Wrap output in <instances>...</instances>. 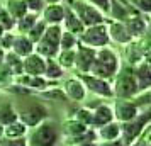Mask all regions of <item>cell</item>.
Listing matches in <instances>:
<instances>
[{
    "label": "cell",
    "instance_id": "21",
    "mask_svg": "<svg viewBox=\"0 0 151 146\" xmlns=\"http://www.w3.org/2000/svg\"><path fill=\"white\" fill-rule=\"evenodd\" d=\"M97 136L100 141H114V139L121 138V122L119 121H112L109 124L102 126L97 129Z\"/></svg>",
    "mask_w": 151,
    "mask_h": 146
},
{
    "label": "cell",
    "instance_id": "48",
    "mask_svg": "<svg viewBox=\"0 0 151 146\" xmlns=\"http://www.w3.org/2000/svg\"><path fill=\"white\" fill-rule=\"evenodd\" d=\"M0 9H2V4H0Z\"/></svg>",
    "mask_w": 151,
    "mask_h": 146
},
{
    "label": "cell",
    "instance_id": "22",
    "mask_svg": "<svg viewBox=\"0 0 151 146\" xmlns=\"http://www.w3.org/2000/svg\"><path fill=\"white\" fill-rule=\"evenodd\" d=\"M4 66L12 73V77H19L24 73V58H21L19 55H15L14 51H7L5 53V61Z\"/></svg>",
    "mask_w": 151,
    "mask_h": 146
},
{
    "label": "cell",
    "instance_id": "32",
    "mask_svg": "<svg viewBox=\"0 0 151 146\" xmlns=\"http://www.w3.org/2000/svg\"><path fill=\"white\" fill-rule=\"evenodd\" d=\"M46 27H48V24H46V22H44V21L41 19V21H37V24H36L34 27L31 29V31H29V32H27L26 36H27L29 39H31V41H32V42L36 44V42H37V41H39V39L42 37V34H44Z\"/></svg>",
    "mask_w": 151,
    "mask_h": 146
},
{
    "label": "cell",
    "instance_id": "12",
    "mask_svg": "<svg viewBox=\"0 0 151 146\" xmlns=\"http://www.w3.org/2000/svg\"><path fill=\"white\" fill-rule=\"evenodd\" d=\"M134 75H136L139 93L151 88V56L143 58L139 63L134 65Z\"/></svg>",
    "mask_w": 151,
    "mask_h": 146
},
{
    "label": "cell",
    "instance_id": "31",
    "mask_svg": "<svg viewBox=\"0 0 151 146\" xmlns=\"http://www.w3.org/2000/svg\"><path fill=\"white\" fill-rule=\"evenodd\" d=\"M15 24H17V21L10 15V12H9L7 9L5 7L0 9V26L5 31H12V29H15Z\"/></svg>",
    "mask_w": 151,
    "mask_h": 146
},
{
    "label": "cell",
    "instance_id": "44",
    "mask_svg": "<svg viewBox=\"0 0 151 146\" xmlns=\"http://www.w3.org/2000/svg\"><path fill=\"white\" fill-rule=\"evenodd\" d=\"M70 146H97V143H76V145H70Z\"/></svg>",
    "mask_w": 151,
    "mask_h": 146
},
{
    "label": "cell",
    "instance_id": "30",
    "mask_svg": "<svg viewBox=\"0 0 151 146\" xmlns=\"http://www.w3.org/2000/svg\"><path fill=\"white\" fill-rule=\"evenodd\" d=\"M15 121H19V114L14 111V107L10 104H5L0 107V124L2 126H9L15 122Z\"/></svg>",
    "mask_w": 151,
    "mask_h": 146
},
{
    "label": "cell",
    "instance_id": "6",
    "mask_svg": "<svg viewBox=\"0 0 151 146\" xmlns=\"http://www.w3.org/2000/svg\"><path fill=\"white\" fill-rule=\"evenodd\" d=\"M70 7L76 12V15L80 17V21L85 27H90V26H97V24H104L107 21L105 19V14L102 10H99L95 5L88 4L87 0H71Z\"/></svg>",
    "mask_w": 151,
    "mask_h": 146
},
{
    "label": "cell",
    "instance_id": "27",
    "mask_svg": "<svg viewBox=\"0 0 151 146\" xmlns=\"http://www.w3.org/2000/svg\"><path fill=\"white\" fill-rule=\"evenodd\" d=\"M27 129L29 127L24 124L22 121H15V122H12V124L5 126L4 136H5V138H26Z\"/></svg>",
    "mask_w": 151,
    "mask_h": 146
},
{
    "label": "cell",
    "instance_id": "34",
    "mask_svg": "<svg viewBox=\"0 0 151 146\" xmlns=\"http://www.w3.org/2000/svg\"><path fill=\"white\" fill-rule=\"evenodd\" d=\"M131 146H151V122L141 131V134L134 139Z\"/></svg>",
    "mask_w": 151,
    "mask_h": 146
},
{
    "label": "cell",
    "instance_id": "18",
    "mask_svg": "<svg viewBox=\"0 0 151 146\" xmlns=\"http://www.w3.org/2000/svg\"><path fill=\"white\" fill-rule=\"evenodd\" d=\"M112 121H116V116H114V109L107 104H99L93 109V122H92V127H102V126L109 124Z\"/></svg>",
    "mask_w": 151,
    "mask_h": 146
},
{
    "label": "cell",
    "instance_id": "7",
    "mask_svg": "<svg viewBox=\"0 0 151 146\" xmlns=\"http://www.w3.org/2000/svg\"><path fill=\"white\" fill-rule=\"evenodd\" d=\"M78 42L80 44H85V46H90L93 49H100L109 46L110 37H109V29H107V24H97V26H90V27H85L80 37H78Z\"/></svg>",
    "mask_w": 151,
    "mask_h": 146
},
{
    "label": "cell",
    "instance_id": "42",
    "mask_svg": "<svg viewBox=\"0 0 151 146\" xmlns=\"http://www.w3.org/2000/svg\"><path fill=\"white\" fill-rule=\"evenodd\" d=\"M97 146H126L124 141L121 138L114 139V141H102V143H97Z\"/></svg>",
    "mask_w": 151,
    "mask_h": 146
},
{
    "label": "cell",
    "instance_id": "26",
    "mask_svg": "<svg viewBox=\"0 0 151 146\" xmlns=\"http://www.w3.org/2000/svg\"><path fill=\"white\" fill-rule=\"evenodd\" d=\"M56 61L61 65L63 68H75L76 63V48L75 49H60V53L56 56Z\"/></svg>",
    "mask_w": 151,
    "mask_h": 146
},
{
    "label": "cell",
    "instance_id": "33",
    "mask_svg": "<svg viewBox=\"0 0 151 146\" xmlns=\"http://www.w3.org/2000/svg\"><path fill=\"white\" fill-rule=\"evenodd\" d=\"M76 46H78V36L71 34V32H68V31H63L60 48L61 49H75Z\"/></svg>",
    "mask_w": 151,
    "mask_h": 146
},
{
    "label": "cell",
    "instance_id": "35",
    "mask_svg": "<svg viewBox=\"0 0 151 146\" xmlns=\"http://www.w3.org/2000/svg\"><path fill=\"white\" fill-rule=\"evenodd\" d=\"M75 119H78L80 122H83L85 126L90 127L92 122H93V111H90L88 107H83V109H80V111H76Z\"/></svg>",
    "mask_w": 151,
    "mask_h": 146
},
{
    "label": "cell",
    "instance_id": "39",
    "mask_svg": "<svg viewBox=\"0 0 151 146\" xmlns=\"http://www.w3.org/2000/svg\"><path fill=\"white\" fill-rule=\"evenodd\" d=\"M24 2H26V5H27L29 12H34V14L42 12V9L46 7V2H44V0H24Z\"/></svg>",
    "mask_w": 151,
    "mask_h": 146
},
{
    "label": "cell",
    "instance_id": "24",
    "mask_svg": "<svg viewBox=\"0 0 151 146\" xmlns=\"http://www.w3.org/2000/svg\"><path fill=\"white\" fill-rule=\"evenodd\" d=\"M63 132L66 134L70 138V141H73L75 138H78L80 134H83V132L88 129V126H85L83 122H80L78 119H75V117H71V119H68V121H65L63 122Z\"/></svg>",
    "mask_w": 151,
    "mask_h": 146
},
{
    "label": "cell",
    "instance_id": "3",
    "mask_svg": "<svg viewBox=\"0 0 151 146\" xmlns=\"http://www.w3.org/2000/svg\"><path fill=\"white\" fill-rule=\"evenodd\" d=\"M61 138V127L53 121H42L41 124L32 127L29 134V146H56Z\"/></svg>",
    "mask_w": 151,
    "mask_h": 146
},
{
    "label": "cell",
    "instance_id": "43",
    "mask_svg": "<svg viewBox=\"0 0 151 146\" xmlns=\"http://www.w3.org/2000/svg\"><path fill=\"white\" fill-rule=\"evenodd\" d=\"M5 53H7V51H4V49L0 48V66L4 65V61H5Z\"/></svg>",
    "mask_w": 151,
    "mask_h": 146
},
{
    "label": "cell",
    "instance_id": "23",
    "mask_svg": "<svg viewBox=\"0 0 151 146\" xmlns=\"http://www.w3.org/2000/svg\"><path fill=\"white\" fill-rule=\"evenodd\" d=\"M109 15H110V21H119V22H124L127 17L132 15V10L129 9V4H121L119 0H110V10H109Z\"/></svg>",
    "mask_w": 151,
    "mask_h": 146
},
{
    "label": "cell",
    "instance_id": "13",
    "mask_svg": "<svg viewBox=\"0 0 151 146\" xmlns=\"http://www.w3.org/2000/svg\"><path fill=\"white\" fill-rule=\"evenodd\" d=\"M63 92H65V95H66L70 100H73V102H82V100H85V95H87V87H85V83H83L78 77H71V78H68V80H65V83H63Z\"/></svg>",
    "mask_w": 151,
    "mask_h": 146
},
{
    "label": "cell",
    "instance_id": "17",
    "mask_svg": "<svg viewBox=\"0 0 151 146\" xmlns=\"http://www.w3.org/2000/svg\"><path fill=\"white\" fill-rule=\"evenodd\" d=\"M63 29H65V31H68V32H71V34L78 36V37H80V34L85 31V26L82 24L80 17L76 15V12H75L71 7H70V5H66V10H65Z\"/></svg>",
    "mask_w": 151,
    "mask_h": 146
},
{
    "label": "cell",
    "instance_id": "47",
    "mask_svg": "<svg viewBox=\"0 0 151 146\" xmlns=\"http://www.w3.org/2000/svg\"><path fill=\"white\" fill-rule=\"evenodd\" d=\"M5 32H7V31H5V29H4L2 26H0V39H2V36L5 34Z\"/></svg>",
    "mask_w": 151,
    "mask_h": 146
},
{
    "label": "cell",
    "instance_id": "41",
    "mask_svg": "<svg viewBox=\"0 0 151 146\" xmlns=\"http://www.w3.org/2000/svg\"><path fill=\"white\" fill-rule=\"evenodd\" d=\"M88 4H92V5H95L99 10H102L104 14H109L110 10V0H87Z\"/></svg>",
    "mask_w": 151,
    "mask_h": 146
},
{
    "label": "cell",
    "instance_id": "15",
    "mask_svg": "<svg viewBox=\"0 0 151 146\" xmlns=\"http://www.w3.org/2000/svg\"><path fill=\"white\" fill-rule=\"evenodd\" d=\"M24 73L32 77H44L46 73V58L37 53H32L24 58Z\"/></svg>",
    "mask_w": 151,
    "mask_h": 146
},
{
    "label": "cell",
    "instance_id": "5",
    "mask_svg": "<svg viewBox=\"0 0 151 146\" xmlns=\"http://www.w3.org/2000/svg\"><path fill=\"white\" fill-rule=\"evenodd\" d=\"M151 122V107H148L146 111L139 112L136 117L129 121V122H122L121 124V139L124 141L126 146H131L134 143V139L141 134L146 126Z\"/></svg>",
    "mask_w": 151,
    "mask_h": 146
},
{
    "label": "cell",
    "instance_id": "28",
    "mask_svg": "<svg viewBox=\"0 0 151 146\" xmlns=\"http://www.w3.org/2000/svg\"><path fill=\"white\" fill-rule=\"evenodd\" d=\"M5 9L10 12V15L14 17L15 21H19L21 17H24V15L29 12V9H27V5H26L24 0H7Z\"/></svg>",
    "mask_w": 151,
    "mask_h": 146
},
{
    "label": "cell",
    "instance_id": "9",
    "mask_svg": "<svg viewBox=\"0 0 151 146\" xmlns=\"http://www.w3.org/2000/svg\"><path fill=\"white\" fill-rule=\"evenodd\" d=\"M19 114V121H22L27 127H36L37 124H41L42 121H46L48 117V111L42 104H32L27 105L26 109L17 112Z\"/></svg>",
    "mask_w": 151,
    "mask_h": 146
},
{
    "label": "cell",
    "instance_id": "36",
    "mask_svg": "<svg viewBox=\"0 0 151 146\" xmlns=\"http://www.w3.org/2000/svg\"><path fill=\"white\" fill-rule=\"evenodd\" d=\"M132 9H136L143 14H151V0H126Z\"/></svg>",
    "mask_w": 151,
    "mask_h": 146
},
{
    "label": "cell",
    "instance_id": "14",
    "mask_svg": "<svg viewBox=\"0 0 151 146\" xmlns=\"http://www.w3.org/2000/svg\"><path fill=\"white\" fill-rule=\"evenodd\" d=\"M105 24H107V29H109L110 41L117 42V44H129V42L134 41V37H132V36L129 34V31L126 29L124 22L110 21V19H107Z\"/></svg>",
    "mask_w": 151,
    "mask_h": 146
},
{
    "label": "cell",
    "instance_id": "46",
    "mask_svg": "<svg viewBox=\"0 0 151 146\" xmlns=\"http://www.w3.org/2000/svg\"><path fill=\"white\" fill-rule=\"evenodd\" d=\"M4 129H5V126L0 124V138H4Z\"/></svg>",
    "mask_w": 151,
    "mask_h": 146
},
{
    "label": "cell",
    "instance_id": "2",
    "mask_svg": "<svg viewBox=\"0 0 151 146\" xmlns=\"http://www.w3.org/2000/svg\"><path fill=\"white\" fill-rule=\"evenodd\" d=\"M114 97L116 99H134L139 93L136 82V75H134V66L132 65H126L121 66L114 77Z\"/></svg>",
    "mask_w": 151,
    "mask_h": 146
},
{
    "label": "cell",
    "instance_id": "19",
    "mask_svg": "<svg viewBox=\"0 0 151 146\" xmlns=\"http://www.w3.org/2000/svg\"><path fill=\"white\" fill-rule=\"evenodd\" d=\"M124 26H126V29L129 31V34L132 36L134 39H139V37L146 36V31H148L146 21H144L141 15H134V14L124 21Z\"/></svg>",
    "mask_w": 151,
    "mask_h": 146
},
{
    "label": "cell",
    "instance_id": "25",
    "mask_svg": "<svg viewBox=\"0 0 151 146\" xmlns=\"http://www.w3.org/2000/svg\"><path fill=\"white\" fill-rule=\"evenodd\" d=\"M37 21H39L37 14H34V12H27L24 17H21V19L17 21V24H15V31L21 32V34H27L29 31L37 24Z\"/></svg>",
    "mask_w": 151,
    "mask_h": 146
},
{
    "label": "cell",
    "instance_id": "1",
    "mask_svg": "<svg viewBox=\"0 0 151 146\" xmlns=\"http://www.w3.org/2000/svg\"><path fill=\"white\" fill-rule=\"evenodd\" d=\"M119 70H121V61H119V56L116 55L114 49L109 48V46L97 49L95 61H93V66L90 70L92 75L110 80L117 75Z\"/></svg>",
    "mask_w": 151,
    "mask_h": 146
},
{
    "label": "cell",
    "instance_id": "40",
    "mask_svg": "<svg viewBox=\"0 0 151 146\" xmlns=\"http://www.w3.org/2000/svg\"><path fill=\"white\" fill-rule=\"evenodd\" d=\"M14 37H15V34H12V32H5V34L2 36V39H0V48L4 49V51H9V49H12V42H14Z\"/></svg>",
    "mask_w": 151,
    "mask_h": 146
},
{
    "label": "cell",
    "instance_id": "11",
    "mask_svg": "<svg viewBox=\"0 0 151 146\" xmlns=\"http://www.w3.org/2000/svg\"><path fill=\"white\" fill-rule=\"evenodd\" d=\"M95 55L97 49L78 42V46H76V63H75V68L78 70V73H90V70L93 66V61H95Z\"/></svg>",
    "mask_w": 151,
    "mask_h": 146
},
{
    "label": "cell",
    "instance_id": "8",
    "mask_svg": "<svg viewBox=\"0 0 151 146\" xmlns=\"http://www.w3.org/2000/svg\"><path fill=\"white\" fill-rule=\"evenodd\" d=\"M78 78L82 80L87 90L100 99H112L114 97V87L109 83V80L100 78L92 73H78Z\"/></svg>",
    "mask_w": 151,
    "mask_h": 146
},
{
    "label": "cell",
    "instance_id": "16",
    "mask_svg": "<svg viewBox=\"0 0 151 146\" xmlns=\"http://www.w3.org/2000/svg\"><path fill=\"white\" fill-rule=\"evenodd\" d=\"M65 10H66V5L48 4L46 7L42 9V21L46 22L48 26H55V24L61 26L63 21H65Z\"/></svg>",
    "mask_w": 151,
    "mask_h": 146
},
{
    "label": "cell",
    "instance_id": "20",
    "mask_svg": "<svg viewBox=\"0 0 151 146\" xmlns=\"http://www.w3.org/2000/svg\"><path fill=\"white\" fill-rule=\"evenodd\" d=\"M34 49H36V44L31 41L26 34H15L10 51H14L15 55H19L21 58H26V56L32 55Z\"/></svg>",
    "mask_w": 151,
    "mask_h": 146
},
{
    "label": "cell",
    "instance_id": "38",
    "mask_svg": "<svg viewBox=\"0 0 151 146\" xmlns=\"http://www.w3.org/2000/svg\"><path fill=\"white\" fill-rule=\"evenodd\" d=\"M134 102H136L137 107H141V105H144V107H148V105H150V107H151V88H150V90H146V92L137 93Z\"/></svg>",
    "mask_w": 151,
    "mask_h": 146
},
{
    "label": "cell",
    "instance_id": "10",
    "mask_svg": "<svg viewBox=\"0 0 151 146\" xmlns=\"http://www.w3.org/2000/svg\"><path fill=\"white\" fill-rule=\"evenodd\" d=\"M114 116H116V121H119L121 124L122 122H129L139 114V107L136 105L134 100H129V99H117L114 102Z\"/></svg>",
    "mask_w": 151,
    "mask_h": 146
},
{
    "label": "cell",
    "instance_id": "37",
    "mask_svg": "<svg viewBox=\"0 0 151 146\" xmlns=\"http://www.w3.org/2000/svg\"><path fill=\"white\" fill-rule=\"evenodd\" d=\"M0 146H29L26 138H0Z\"/></svg>",
    "mask_w": 151,
    "mask_h": 146
},
{
    "label": "cell",
    "instance_id": "45",
    "mask_svg": "<svg viewBox=\"0 0 151 146\" xmlns=\"http://www.w3.org/2000/svg\"><path fill=\"white\" fill-rule=\"evenodd\" d=\"M44 2H46V5H48V4H61L63 0H44Z\"/></svg>",
    "mask_w": 151,
    "mask_h": 146
},
{
    "label": "cell",
    "instance_id": "4",
    "mask_svg": "<svg viewBox=\"0 0 151 146\" xmlns=\"http://www.w3.org/2000/svg\"><path fill=\"white\" fill-rule=\"evenodd\" d=\"M65 29L60 26V24H55V26H48L44 34L39 41L36 42V53L37 55L44 56L46 60L49 58H56L58 53H60V42H61V36Z\"/></svg>",
    "mask_w": 151,
    "mask_h": 146
},
{
    "label": "cell",
    "instance_id": "29",
    "mask_svg": "<svg viewBox=\"0 0 151 146\" xmlns=\"http://www.w3.org/2000/svg\"><path fill=\"white\" fill-rule=\"evenodd\" d=\"M63 71H65V68L56 61V58L46 60V73H44V77L48 78V80H58V78H61Z\"/></svg>",
    "mask_w": 151,
    "mask_h": 146
}]
</instances>
